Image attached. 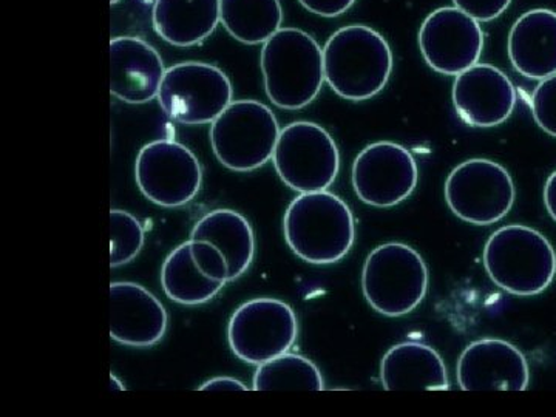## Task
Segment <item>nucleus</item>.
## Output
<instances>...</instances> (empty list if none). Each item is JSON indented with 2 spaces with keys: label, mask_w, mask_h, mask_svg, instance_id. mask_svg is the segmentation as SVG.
<instances>
[{
  "label": "nucleus",
  "mask_w": 556,
  "mask_h": 417,
  "mask_svg": "<svg viewBox=\"0 0 556 417\" xmlns=\"http://www.w3.org/2000/svg\"><path fill=\"white\" fill-rule=\"evenodd\" d=\"M283 230L291 251L313 265L340 262L356 239L353 212L328 190L300 193L285 214Z\"/></svg>",
  "instance_id": "nucleus-1"
},
{
  "label": "nucleus",
  "mask_w": 556,
  "mask_h": 417,
  "mask_svg": "<svg viewBox=\"0 0 556 417\" xmlns=\"http://www.w3.org/2000/svg\"><path fill=\"white\" fill-rule=\"evenodd\" d=\"M325 80L348 101L379 94L393 72V51L380 33L367 25H348L324 49Z\"/></svg>",
  "instance_id": "nucleus-2"
},
{
  "label": "nucleus",
  "mask_w": 556,
  "mask_h": 417,
  "mask_svg": "<svg viewBox=\"0 0 556 417\" xmlns=\"http://www.w3.org/2000/svg\"><path fill=\"white\" fill-rule=\"evenodd\" d=\"M260 65L266 94L278 109L306 108L325 83L324 50L299 28H280L266 40Z\"/></svg>",
  "instance_id": "nucleus-3"
},
{
  "label": "nucleus",
  "mask_w": 556,
  "mask_h": 417,
  "mask_svg": "<svg viewBox=\"0 0 556 417\" xmlns=\"http://www.w3.org/2000/svg\"><path fill=\"white\" fill-rule=\"evenodd\" d=\"M482 260L490 280L519 298L541 294L556 276V254L551 241L527 226L497 229L486 241Z\"/></svg>",
  "instance_id": "nucleus-4"
},
{
  "label": "nucleus",
  "mask_w": 556,
  "mask_h": 417,
  "mask_svg": "<svg viewBox=\"0 0 556 417\" xmlns=\"http://www.w3.org/2000/svg\"><path fill=\"white\" fill-rule=\"evenodd\" d=\"M362 289L372 309L387 317L405 316L426 299V262L407 244H382L365 262Z\"/></svg>",
  "instance_id": "nucleus-5"
},
{
  "label": "nucleus",
  "mask_w": 556,
  "mask_h": 417,
  "mask_svg": "<svg viewBox=\"0 0 556 417\" xmlns=\"http://www.w3.org/2000/svg\"><path fill=\"white\" fill-rule=\"evenodd\" d=\"M280 131L268 105L254 100L232 101L212 123V150L230 170H255L273 159Z\"/></svg>",
  "instance_id": "nucleus-6"
},
{
  "label": "nucleus",
  "mask_w": 556,
  "mask_h": 417,
  "mask_svg": "<svg viewBox=\"0 0 556 417\" xmlns=\"http://www.w3.org/2000/svg\"><path fill=\"white\" fill-rule=\"evenodd\" d=\"M273 160L281 181L299 193L327 190L340 169L334 139L324 127L306 121L280 131Z\"/></svg>",
  "instance_id": "nucleus-7"
},
{
  "label": "nucleus",
  "mask_w": 556,
  "mask_h": 417,
  "mask_svg": "<svg viewBox=\"0 0 556 417\" xmlns=\"http://www.w3.org/2000/svg\"><path fill=\"white\" fill-rule=\"evenodd\" d=\"M159 101L161 109L177 123L212 124L232 102V84L215 65L181 62L164 73Z\"/></svg>",
  "instance_id": "nucleus-8"
},
{
  "label": "nucleus",
  "mask_w": 556,
  "mask_h": 417,
  "mask_svg": "<svg viewBox=\"0 0 556 417\" xmlns=\"http://www.w3.org/2000/svg\"><path fill=\"white\" fill-rule=\"evenodd\" d=\"M517 197L514 179L501 164L468 160L455 167L445 182V200L463 222L489 226L506 217Z\"/></svg>",
  "instance_id": "nucleus-9"
},
{
  "label": "nucleus",
  "mask_w": 556,
  "mask_h": 417,
  "mask_svg": "<svg viewBox=\"0 0 556 417\" xmlns=\"http://www.w3.org/2000/svg\"><path fill=\"white\" fill-rule=\"evenodd\" d=\"M298 316L288 303L277 299H254L243 303L230 317V350L240 361L262 365L288 353L298 340Z\"/></svg>",
  "instance_id": "nucleus-10"
},
{
  "label": "nucleus",
  "mask_w": 556,
  "mask_h": 417,
  "mask_svg": "<svg viewBox=\"0 0 556 417\" xmlns=\"http://www.w3.org/2000/svg\"><path fill=\"white\" fill-rule=\"evenodd\" d=\"M135 178L146 199L163 207H179L200 192V161L192 150L172 139L149 142L139 150Z\"/></svg>",
  "instance_id": "nucleus-11"
},
{
  "label": "nucleus",
  "mask_w": 556,
  "mask_h": 417,
  "mask_svg": "<svg viewBox=\"0 0 556 417\" xmlns=\"http://www.w3.org/2000/svg\"><path fill=\"white\" fill-rule=\"evenodd\" d=\"M417 179L416 160L396 142H375L353 164L354 192L369 206H396L415 192Z\"/></svg>",
  "instance_id": "nucleus-12"
},
{
  "label": "nucleus",
  "mask_w": 556,
  "mask_h": 417,
  "mask_svg": "<svg viewBox=\"0 0 556 417\" xmlns=\"http://www.w3.org/2000/svg\"><path fill=\"white\" fill-rule=\"evenodd\" d=\"M419 47L434 72L457 76L478 64L484 49V33L479 22L463 10L445 7L424 21Z\"/></svg>",
  "instance_id": "nucleus-13"
},
{
  "label": "nucleus",
  "mask_w": 556,
  "mask_h": 417,
  "mask_svg": "<svg viewBox=\"0 0 556 417\" xmlns=\"http://www.w3.org/2000/svg\"><path fill=\"white\" fill-rule=\"evenodd\" d=\"M456 376L464 391H525L530 382L525 354L500 339L470 343L460 354Z\"/></svg>",
  "instance_id": "nucleus-14"
},
{
  "label": "nucleus",
  "mask_w": 556,
  "mask_h": 417,
  "mask_svg": "<svg viewBox=\"0 0 556 417\" xmlns=\"http://www.w3.org/2000/svg\"><path fill=\"white\" fill-rule=\"evenodd\" d=\"M453 104L468 126L496 127L514 113L517 90L500 68L477 64L456 76Z\"/></svg>",
  "instance_id": "nucleus-15"
},
{
  "label": "nucleus",
  "mask_w": 556,
  "mask_h": 417,
  "mask_svg": "<svg viewBox=\"0 0 556 417\" xmlns=\"http://www.w3.org/2000/svg\"><path fill=\"white\" fill-rule=\"evenodd\" d=\"M110 91L127 104H146L159 98L163 60L144 39L119 36L110 40Z\"/></svg>",
  "instance_id": "nucleus-16"
},
{
  "label": "nucleus",
  "mask_w": 556,
  "mask_h": 417,
  "mask_svg": "<svg viewBox=\"0 0 556 417\" xmlns=\"http://www.w3.org/2000/svg\"><path fill=\"white\" fill-rule=\"evenodd\" d=\"M110 336L127 346L156 345L167 331L163 303L141 285L118 281L110 287Z\"/></svg>",
  "instance_id": "nucleus-17"
},
{
  "label": "nucleus",
  "mask_w": 556,
  "mask_h": 417,
  "mask_svg": "<svg viewBox=\"0 0 556 417\" xmlns=\"http://www.w3.org/2000/svg\"><path fill=\"white\" fill-rule=\"evenodd\" d=\"M508 58L519 75L543 80L556 75V13L530 10L508 35Z\"/></svg>",
  "instance_id": "nucleus-18"
},
{
  "label": "nucleus",
  "mask_w": 556,
  "mask_h": 417,
  "mask_svg": "<svg viewBox=\"0 0 556 417\" xmlns=\"http://www.w3.org/2000/svg\"><path fill=\"white\" fill-rule=\"evenodd\" d=\"M380 380L387 391L448 390L444 361L433 348L405 342L391 348L380 365Z\"/></svg>",
  "instance_id": "nucleus-19"
},
{
  "label": "nucleus",
  "mask_w": 556,
  "mask_h": 417,
  "mask_svg": "<svg viewBox=\"0 0 556 417\" xmlns=\"http://www.w3.org/2000/svg\"><path fill=\"white\" fill-rule=\"evenodd\" d=\"M153 28L175 47H192L214 33L219 0H155Z\"/></svg>",
  "instance_id": "nucleus-20"
},
{
  "label": "nucleus",
  "mask_w": 556,
  "mask_h": 417,
  "mask_svg": "<svg viewBox=\"0 0 556 417\" xmlns=\"http://www.w3.org/2000/svg\"><path fill=\"white\" fill-rule=\"evenodd\" d=\"M190 240L208 241L223 252L229 265V281L243 276L255 254L251 223L239 212L217 208L197 223Z\"/></svg>",
  "instance_id": "nucleus-21"
},
{
  "label": "nucleus",
  "mask_w": 556,
  "mask_h": 417,
  "mask_svg": "<svg viewBox=\"0 0 556 417\" xmlns=\"http://www.w3.org/2000/svg\"><path fill=\"white\" fill-rule=\"evenodd\" d=\"M161 285L167 298L179 305H203L225 288V281L212 280L200 266L192 254V243L179 244L164 262L161 270Z\"/></svg>",
  "instance_id": "nucleus-22"
},
{
  "label": "nucleus",
  "mask_w": 556,
  "mask_h": 417,
  "mask_svg": "<svg viewBox=\"0 0 556 417\" xmlns=\"http://www.w3.org/2000/svg\"><path fill=\"white\" fill-rule=\"evenodd\" d=\"M219 22L233 39L258 46L281 28L280 0H219Z\"/></svg>",
  "instance_id": "nucleus-23"
},
{
  "label": "nucleus",
  "mask_w": 556,
  "mask_h": 417,
  "mask_svg": "<svg viewBox=\"0 0 556 417\" xmlns=\"http://www.w3.org/2000/svg\"><path fill=\"white\" fill-rule=\"evenodd\" d=\"M324 388L316 364L294 353H285L258 365L254 376L255 391H321Z\"/></svg>",
  "instance_id": "nucleus-24"
},
{
  "label": "nucleus",
  "mask_w": 556,
  "mask_h": 417,
  "mask_svg": "<svg viewBox=\"0 0 556 417\" xmlns=\"http://www.w3.org/2000/svg\"><path fill=\"white\" fill-rule=\"evenodd\" d=\"M110 230H112L110 265L112 268H119L130 263L141 252L144 247V229L129 212L113 208L110 212Z\"/></svg>",
  "instance_id": "nucleus-25"
},
{
  "label": "nucleus",
  "mask_w": 556,
  "mask_h": 417,
  "mask_svg": "<svg viewBox=\"0 0 556 417\" xmlns=\"http://www.w3.org/2000/svg\"><path fill=\"white\" fill-rule=\"evenodd\" d=\"M532 113L538 126L556 138V75L538 84L532 97Z\"/></svg>",
  "instance_id": "nucleus-26"
},
{
  "label": "nucleus",
  "mask_w": 556,
  "mask_h": 417,
  "mask_svg": "<svg viewBox=\"0 0 556 417\" xmlns=\"http://www.w3.org/2000/svg\"><path fill=\"white\" fill-rule=\"evenodd\" d=\"M192 254L200 269L212 280L229 283V265L223 252L208 241L190 240Z\"/></svg>",
  "instance_id": "nucleus-27"
},
{
  "label": "nucleus",
  "mask_w": 556,
  "mask_h": 417,
  "mask_svg": "<svg viewBox=\"0 0 556 417\" xmlns=\"http://www.w3.org/2000/svg\"><path fill=\"white\" fill-rule=\"evenodd\" d=\"M453 3L473 20L490 22L500 17L510 7L511 0H453Z\"/></svg>",
  "instance_id": "nucleus-28"
},
{
  "label": "nucleus",
  "mask_w": 556,
  "mask_h": 417,
  "mask_svg": "<svg viewBox=\"0 0 556 417\" xmlns=\"http://www.w3.org/2000/svg\"><path fill=\"white\" fill-rule=\"evenodd\" d=\"M306 10L321 17H338L346 13L356 0H299Z\"/></svg>",
  "instance_id": "nucleus-29"
},
{
  "label": "nucleus",
  "mask_w": 556,
  "mask_h": 417,
  "mask_svg": "<svg viewBox=\"0 0 556 417\" xmlns=\"http://www.w3.org/2000/svg\"><path fill=\"white\" fill-rule=\"evenodd\" d=\"M248 391V387L240 380L232 378H215L207 380L204 386L200 387V391Z\"/></svg>",
  "instance_id": "nucleus-30"
},
{
  "label": "nucleus",
  "mask_w": 556,
  "mask_h": 417,
  "mask_svg": "<svg viewBox=\"0 0 556 417\" xmlns=\"http://www.w3.org/2000/svg\"><path fill=\"white\" fill-rule=\"evenodd\" d=\"M544 204L548 215L556 222V172L548 177L546 188H544Z\"/></svg>",
  "instance_id": "nucleus-31"
},
{
  "label": "nucleus",
  "mask_w": 556,
  "mask_h": 417,
  "mask_svg": "<svg viewBox=\"0 0 556 417\" xmlns=\"http://www.w3.org/2000/svg\"><path fill=\"white\" fill-rule=\"evenodd\" d=\"M110 383H112V388H116V390H126V387L123 386V383L119 382L118 379H116V376H110Z\"/></svg>",
  "instance_id": "nucleus-32"
},
{
  "label": "nucleus",
  "mask_w": 556,
  "mask_h": 417,
  "mask_svg": "<svg viewBox=\"0 0 556 417\" xmlns=\"http://www.w3.org/2000/svg\"><path fill=\"white\" fill-rule=\"evenodd\" d=\"M110 2H112V3H118V2H119V0H110Z\"/></svg>",
  "instance_id": "nucleus-33"
}]
</instances>
